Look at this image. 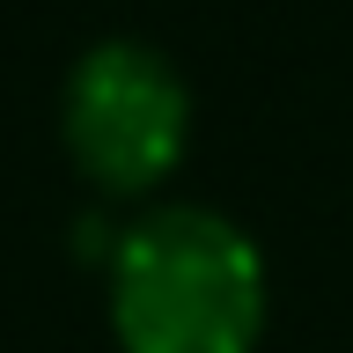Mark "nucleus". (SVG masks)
I'll use <instances>...</instances> for the list:
<instances>
[{"mask_svg": "<svg viewBox=\"0 0 353 353\" xmlns=\"http://www.w3.org/2000/svg\"><path fill=\"white\" fill-rule=\"evenodd\" d=\"M103 309L118 353H258L272 316L265 250L214 206H148L110 243Z\"/></svg>", "mask_w": 353, "mask_h": 353, "instance_id": "obj_1", "label": "nucleus"}, {"mask_svg": "<svg viewBox=\"0 0 353 353\" xmlns=\"http://www.w3.org/2000/svg\"><path fill=\"white\" fill-rule=\"evenodd\" d=\"M59 140L74 170L110 199H140L184 162L192 148V88L154 44L96 37L66 66Z\"/></svg>", "mask_w": 353, "mask_h": 353, "instance_id": "obj_2", "label": "nucleus"}]
</instances>
